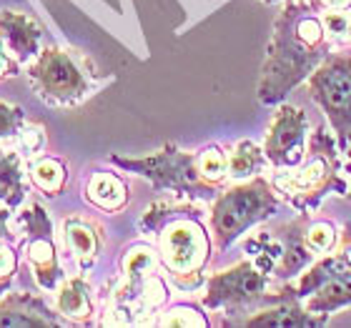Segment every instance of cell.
<instances>
[{"instance_id": "6da1fadb", "label": "cell", "mask_w": 351, "mask_h": 328, "mask_svg": "<svg viewBox=\"0 0 351 328\" xmlns=\"http://www.w3.org/2000/svg\"><path fill=\"white\" fill-rule=\"evenodd\" d=\"M329 33L314 0H286L274 18V30L261 66L256 95L261 105H278L293 88L308 81L331 53Z\"/></svg>"}, {"instance_id": "5bb4252c", "label": "cell", "mask_w": 351, "mask_h": 328, "mask_svg": "<svg viewBox=\"0 0 351 328\" xmlns=\"http://www.w3.org/2000/svg\"><path fill=\"white\" fill-rule=\"evenodd\" d=\"M63 243H66L75 266L81 270H88L101 258L106 238H103V228L95 220L83 218V216H68L63 220Z\"/></svg>"}, {"instance_id": "3957f363", "label": "cell", "mask_w": 351, "mask_h": 328, "mask_svg": "<svg viewBox=\"0 0 351 328\" xmlns=\"http://www.w3.org/2000/svg\"><path fill=\"white\" fill-rule=\"evenodd\" d=\"M339 143L337 136H331L324 125H319L308 138L306 158L293 173H278L274 178V188L278 196L286 198L299 216L314 213L329 196H344L349 193L341 163H339Z\"/></svg>"}, {"instance_id": "44dd1931", "label": "cell", "mask_w": 351, "mask_h": 328, "mask_svg": "<svg viewBox=\"0 0 351 328\" xmlns=\"http://www.w3.org/2000/svg\"><path fill=\"white\" fill-rule=\"evenodd\" d=\"M196 163H198V173L206 183L211 186H223L228 181V153L221 146L211 143V146H204L201 151H196Z\"/></svg>"}, {"instance_id": "7402d4cb", "label": "cell", "mask_w": 351, "mask_h": 328, "mask_svg": "<svg viewBox=\"0 0 351 328\" xmlns=\"http://www.w3.org/2000/svg\"><path fill=\"white\" fill-rule=\"evenodd\" d=\"M339 238H341V234H339L337 226H334L331 220L319 218V220H311V223L304 226V243H306V248L316 255V258L331 253V251H337Z\"/></svg>"}, {"instance_id": "52a82bcc", "label": "cell", "mask_w": 351, "mask_h": 328, "mask_svg": "<svg viewBox=\"0 0 351 328\" xmlns=\"http://www.w3.org/2000/svg\"><path fill=\"white\" fill-rule=\"evenodd\" d=\"M308 95L322 108L341 151L351 148V53L331 51L308 75Z\"/></svg>"}, {"instance_id": "9a60e30c", "label": "cell", "mask_w": 351, "mask_h": 328, "mask_svg": "<svg viewBox=\"0 0 351 328\" xmlns=\"http://www.w3.org/2000/svg\"><path fill=\"white\" fill-rule=\"evenodd\" d=\"M83 198L98 211L118 213L128 205V186L113 171H95L83 186Z\"/></svg>"}, {"instance_id": "8fae6325", "label": "cell", "mask_w": 351, "mask_h": 328, "mask_svg": "<svg viewBox=\"0 0 351 328\" xmlns=\"http://www.w3.org/2000/svg\"><path fill=\"white\" fill-rule=\"evenodd\" d=\"M331 316L311 314L304 301L293 296V286H286L278 293H274V301L269 306L258 308L241 321V326L249 328H319L326 326Z\"/></svg>"}, {"instance_id": "484cf974", "label": "cell", "mask_w": 351, "mask_h": 328, "mask_svg": "<svg viewBox=\"0 0 351 328\" xmlns=\"http://www.w3.org/2000/svg\"><path fill=\"white\" fill-rule=\"evenodd\" d=\"M21 140H23V148H25V153L33 155L38 153L40 148H43L45 143V133L40 125H23V131H21Z\"/></svg>"}, {"instance_id": "4fadbf2b", "label": "cell", "mask_w": 351, "mask_h": 328, "mask_svg": "<svg viewBox=\"0 0 351 328\" xmlns=\"http://www.w3.org/2000/svg\"><path fill=\"white\" fill-rule=\"evenodd\" d=\"M0 40L5 45V51L13 55L18 63L36 58L43 40V25L25 13L15 10H0Z\"/></svg>"}, {"instance_id": "603a6c76", "label": "cell", "mask_w": 351, "mask_h": 328, "mask_svg": "<svg viewBox=\"0 0 351 328\" xmlns=\"http://www.w3.org/2000/svg\"><path fill=\"white\" fill-rule=\"evenodd\" d=\"M158 326H208V318L193 306H173L158 318Z\"/></svg>"}, {"instance_id": "d6a6232c", "label": "cell", "mask_w": 351, "mask_h": 328, "mask_svg": "<svg viewBox=\"0 0 351 328\" xmlns=\"http://www.w3.org/2000/svg\"><path fill=\"white\" fill-rule=\"evenodd\" d=\"M263 3H278V0H263Z\"/></svg>"}, {"instance_id": "f1b7e54d", "label": "cell", "mask_w": 351, "mask_h": 328, "mask_svg": "<svg viewBox=\"0 0 351 328\" xmlns=\"http://www.w3.org/2000/svg\"><path fill=\"white\" fill-rule=\"evenodd\" d=\"M8 220H10V208L0 203V241H13V238H10L13 231L8 226Z\"/></svg>"}, {"instance_id": "277c9868", "label": "cell", "mask_w": 351, "mask_h": 328, "mask_svg": "<svg viewBox=\"0 0 351 328\" xmlns=\"http://www.w3.org/2000/svg\"><path fill=\"white\" fill-rule=\"evenodd\" d=\"M278 211V193L274 183L261 175L249 181H236V186L221 190L211 205V238L216 251H226L243 234L263 223Z\"/></svg>"}, {"instance_id": "83f0119b", "label": "cell", "mask_w": 351, "mask_h": 328, "mask_svg": "<svg viewBox=\"0 0 351 328\" xmlns=\"http://www.w3.org/2000/svg\"><path fill=\"white\" fill-rule=\"evenodd\" d=\"M21 73V63L5 51V45L0 40V78H15Z\"/></svg>"}, {"instance_id": "d4e9b609", "label": "cell", "mask_w": 351, "mask_h": 328, "mask_svg": "<svg viewBox=\"0 0 351 328\" xmlns=\"http://www.w3.org/2000/svg\"><path fill=\"white\" fill-rule=\"evenodd\" d=\"M322 23L331 40H349V13L346 10H326L322 15Z\"/></svg>"}, {"instance_id": "4316f807", "label": "cell", "mask_w": 351, "mask_h": 328, "mask_svg": "<svg viewBox=\"0 0 351 328\" xmlns=\"http://www.w3.org/2000/svg\"><path fill=\"white\" fill-rule=\"evenodd\" d=\"M18 270V253L10 241H0V276L13 278Z\"/></svg>"}, {"instance_id": "5b68a950", "label": "cell", "mask_w": 351, "mask_h": 328, "mask_svg": "<svg viewBox=\"0 0 351 328\" xmlns=\"http://www.w3.org/2000/svg\"><path fill=\"white\" fill-rule=\"evenodd\" d=\"M108 163L118 166L125 173H136L148 178L156 190H171L183 201H213L219 196V188L206 183L198 173L196 153L181 151L176 143H166L161 151L141 158H125V155H108Z\"/></svg>"}, {"instance_id": "cb8c5ba5", "label": "cell", "mask_w": 351, "mask_h": 328, "mask_svg": "<svg viewBox=\"0 0 351 328\" xmlns=\"http://www.w3.org/2000/svg\"><path fill=\"white\" fill-rule=\"evenodd\" d=\"M23 125H25V113H23L18 105L0 103V140L21 136Z\"/></svg>"}, {"instance_id": "30bf717a", "label": "cell", "mask_w": 351, "mask_h": 328, "mask_svg": "<svg viewBox=\"0 0 351 328\" xmlns=\"http://www.w3.org/2000/svg\"><path fill=\"white\" fill-rule=\"evenodd\" d=\"M306 131H308L306 113L299 105L278 103L276 113L271 118L269 131H266V140H263L266 161L274 168H286V171L299 168L308 151Z\"/></svg>"}, {"instance_id": "2e32d148", "label": "cell", "mask_w": 351, "mask_h": 328, "mask_svg": "<svg viewBox=\"0 0 351 328\" xmlns=\"http://www.w3.org/2000/svg\"><path fill=\"white\" fill-rule=\"evenodd\" d=\"M56 311L73 323H88L93 318V296L86 278L73 276L60 283L56 293Z\"/></svg>"}, {"instance_id": "ac0fdd59", "label": "cell", "mask_w": 351, "mask_h": 328, "mask_svg": "<svg viewBox=\"0 0 351 328\" xmlns=\"http://www.w3.org/2000/svg\"><path fill=\"white\" fill-rule=\"evenodd\" d=\"M25 201L23 158L13 148H0V203L15 211Z\"/></svg>"}, {"instance_id": "9c48e42d", "label": "cell", "mask_w": 351, "mask_h": 328, "mask_svg": "<svg viewBox=\"0 0 351 328\" xmlns=\"http://www.w3.org/2000/svg\"><path fill=\"white\" fill-rule=\"evenodd\" d=\"M21 226L25 234V258L43 291H56L63 281V268L58 261V248L53 241V223L43 205L30 203L21 213Z\"/></svg>"}, {"instance_id": "1f68e13d", "label": "cell", "mask_w": 351, "mask_h": 328, "mask_svg": "<svg viewBox=\"0 0 351 328\" xmlns=\"http://www.w3.org/2000/svg\"><path fill=\"white\" fill-rule=\"evenodd\" d=\"M349 43H351V13H349Z\"/></svg>"}, {"instance_id": "7a4b0ae2", "label": "cell", "mask_w": 351, "mask_h": 328, "mask_svg": "<svg viewBox=\"0 0 351 328\" xmlns=\"http://www.w3.org/2000/svg\"><path fill=\"white\" fill-rule=\"evenodd\" d=\"M141 231L156 234L158 258L178 288H198L211 258V236L201 223V211L191 203L156 201L141 218Z\"/></svg>"}, {"instance_id": "4dcf8cb0", "label": "cell", "mask_w": 351, "mask_h": 328, "mask_svg": "<svg viewBox=\"0 0 351 328\" xmlns=\"http://www.w3.org/2000/svg\"><path fill=\"white\" fill-rule=\"evenodd\" d=\"M344 153H346V158H349V163H346V171H349V175H351V148H349V151H344ZM346 198L351 201V186H349V193H346Z\"/></svg>"}, {"instance_id": "8992f818", "label": "cell", "mask_w": 351, "mask_h": 328, "mask_svg": "<svg viewBox=\"0 0 351 328\" xmlns=\"http://www.w3.org/2000/svg\"><path fill=\"white\" fill-rule=\"evenodd\" d=\"M271 276L263 268H258L256 261H241L226 270H219L206 278V293L201 299V306L206 311L223 308L226 314L239 316L258 311L274 301V293H269Z\"/></svg>"}, {"instance_id": "f546056e", "label": "cell", "mask_w": 351, "mask_h": 328, "mask_svg": "<svg viewBox=\"0 0 351 328\" xmlns=\"http://www.w3.org/2000/svg\"><path fill=\"white\" fill-rule=\"evenodd\" d=\"M326 10H349L351 0H319Z\"/></svg>"}, {"instance_id": "ffe728a7", "label": "cell", "mask_w": 351, "mask_h": 328, "mask_svg": "<svg viewBox=\"0 0 351 328\" xmlns=\"http://www.w3.org/2000/svg\"><path fill=\"white\" fill-rule=\"evenodd\" d=\"M266 163L269 161H266L263 148H258L254 140H239L234 151L228 153V178L231 181H249V178L261 173V168Z\"/></svg>"}, {"instance_id": "7c38bea8", "label": "cell", "mask_w": 351, "mask_h": 328, "mask_svg": "<svg viewBox=\"0 0 351 328\" xmlns=\"http://www.w3.org/2000/svg\"><path fill=\"white\" fill-rule=\"evenodd\" d=\"M66 323L58 311L30 293H10L0 301V328H58Z\"/></svg>"}, {"instance_id": "ba28073f", "label": "cell", "mask_w": 351, "mask_h": 328, "mask_svg": "<svg viewBox=\"0 0 351 328\" xmlns=\"http://www.w3.org/2000/svg\"><path fill=\"white\" fill-rule=\"evenodd\" d=\"M28 78L38 98L48 105L66 108L90 95V81L86 71L78 66L73 53L63 48H43L28 68Z\"/></svg>"}, {"instance_id": "d6986e66", "label": "cell", "mask_w": 351, "mask_h": 328, "mask_svg": "<svg viewBox=\"0 0 351 328\" xmlns=\"http://www.w3.org/2000/svg\"><path fill=\"white\" fill-rule=\"evenodd\" d=\"M30 183L36 186L43 196L58 198L68 183L66 163L56 155H40L38 161L30 163Z\"/></svg>"}, {"instance_id": "e0dca14e", "label": "cell", "mask_w": 351, "mask_h": 328, "mask_svg": "<svg viewBox=\"0 0 351 328\" xmlns=\"http://www.w3.org/2000/svg\"><path fill=\"white\" fill-rule=\"evenodd\" d=\"M304 306L311 311V314H324V316H334L339 311L351 306V270L349 273H341V276H334L331 281L316 288Z\"/></svg>"}]
</instances>
